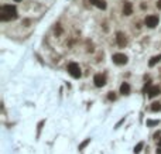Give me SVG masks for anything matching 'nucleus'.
I'll use <instances>...</instances> for the list:
<instances>
[{
    "label": "nucleus",
    "instance_id": "obj_1",
    "mask_svg": "<svg viewBox=\"0 0 161 154\" xmlns=\"http://www.w3.org/2000/svg\"><path fill=\"white\" fill-rule=\"evenodd\" d=\"M14 18H17V10L14 6H11V4L2 6V9H0V20L2 21H10Z\"/></svg>",
    "mask_w": 161,
    "mask_h": 154
},
{
    "label": "nucleus",
    "instance_id": "obj_2",
    "mask_svg": "<svg viewBox=\"0 0 161 154\" xmlns=\"http://www.w3.org/2000/svg\"><path fill=\"white\" fill-rule=\"evenodd\" d=\"M68 72L72 78H79L80 77V68L77 62H71L68 64Z\"/></svg>",
    "mask_w": 161,
    "mask_h": 154
},
{
    "label": "nucleus",
    "instance_id": "obj_3",
    "mask_svg": "<svg viewBox=\"0 0 161 154\" xmlns=\"http://www.w3.org/2000/svg\"><path fill=\"white\" fill-rule=\"evenodd\" d=\"M147 27H150V28H154V27H157L158 24V17L157 16H147L146 20H144Z\"/></svg>",
    "mask_w": 161,
    "mask_h": 154
},
{
    "label": "nucleus",
    "instance_id": "obj_4",
    "mask_svg": "<svg viewBox=\"0 0 161 154\" xmlns=\"http://www.w3.org/2000/svg\"><path fill=\"white\" fill-rule=\"evenodd\" d=\"M93 82H95V85L98 88H102V86L106 85V78H105V75H102V73H96L95 77H93Z\"/></svg>",
    "mask_w": 161,
    "mask_h": 154
},
{
    "label": "nucleus",
    "instance_id": "obj_5",
    "mask_svg": "<svg viewBox=\"0 0 161 154\" xmlns=\"http://www.w3.org/2000/svg\"><path fill=\"white\" fill-rule=\"evenodd\" d=\"M112 59H113V62L117 64V65H125V64H127V57H126L125 54H114Z\"/></svg>",
    "mask_w": 161,
    "mask_h": 154
},
{
    "label": "nucleus",
    "instance_id": "obj_6",
    "mask_svg": "<svg viewBox=\"0 0 161 154\" xmlns=\"http://www.w3.org/2000/svg\"><path fill=\"white\" fill-rule=\"evenodd\" d=\"M116 41H117V44H119V47H122V48L127 44V38H126V36L123 33H120V31L116 34Z\"/></svg>",
    "mask_w": 161,
    "mask_h": 154
},
{
    "label": "nucleus",
    "instance_id": "obj_7",
    "mask_svg": "<svg viewBox=\"0 0 161 154\" xmlns=\"http://www.w3.org/2000/svg\"><path fill=\"white\" fill-rule=\"evenodd\" d=\"M133 13V6L130 2H125V4H123V14L125 16H130Z\"/></svg>",
    "mask_w": 161,
    "mask_h": 154
},
{
    "label": "nucleus",
    "instance_id": "obj_8",
    "mask_svg": "<svg viewBox=\"0 0 161 154\" xmlns=\"http://www.w3.org/2000/svg\"><path fill=\"white\" fill-rule=\"evenodd\" d=\"M160 88L158 86H151L148 91H147V93H148V98H155L157 95H160Z\"/></svg>",
    "mask_w": 161,
    "mask_h": 154
},
{
    "label": "nucleus",
    "instance_id": "obj_9",
    "mask_svg": "<svg viewBox=\"0 0 161 154\" xmlns=\"http://www.w3.org/2000/svg\"><path fill=\"white\" fill-rule=\"evenodd\" d=\"M91 3L93 4V6H96L98 9H102V10L106 9V2H105V0H91Z\"/></svg>",
    "mask_w": 161,
    "mask_h": 154
},
{
    "label": "nucleus",
    "instance_id": "obj_10",
    "mask_svg": "<svg viewBox=\"0 0 161 154\" xmlns=\"http://www.w3.org/2000/svg\"><path fill=\"white\" fill-rule=\"evenodd\" d=\"M120 93L122 95H129V93H130V85H129L127 82H123V84L120 85Z\"/></svg>",
    "mask_w": 161,
    "mask_h": 154
},
{
    "label": "nucleus",
    "instance_id": "obj_11",
    "mask_svg": "<svg viewBox=\"0 0 161 154\" xmlns=\"http://www.w3.org/2000/svg\"><path fill=\"white\" fill-rule=\"evenodd\" d=\"M160 61H161V54H160V55H155V57H153V58L150 59V62H148V65H150V66H154L157 62H160Z\"/></svg>",
    "mask_w": 161,
    "mask_h": 154
},
{
    "label": "nucleus",
    "instance_id": "obj_12",
    "mask_svg": "<svg viewBox=\"0 0 161 154\" xmlns=\"http://www.w3.org/2000/svg\"><path fill=\"white\" fill-rule=\"evenodd\" d=\"M151 110H153V112H158V110H161V103L160 102H154L153 106H151Z\"/></svg>",
    "mask_w": 161,
    "mask_h": 154
},
{
    "label": "nucleus",
    "instance_id": "obj_13",
    "mask_svg": "<svg viewBox=\"0 0 161 154\" xmlns=\"http://www.w3.org/2000/svg\"><path fill=\"white\" fill-rule=\"evenodd\" d=\"M143 146H144V143L143 141H140V143H137V146L134 147V153L137 154V153H140L141 151V148H143Z\"/></svg>",
    "mask_w": 161,
    "mask_h": 154
},
{
    "label": "nucleus",
    "instance_id": "obj_14",
    "mask_svg": "<svg viewBox=\"0 0 161 154\" xmlns=\"http://www.w3.org/2000/svg\"><path fill=\"white\" fill-rule=\"evenodd\" d=\"M89 143H91V139H86V140H85V141H84V143H82V144H80V146H79V150H84V148H85V147H86V146H88Z\"/></svg>",
    "mask_w": 161,
    "mask_h": 154
},
{
    "label": "nucleus",
    "instance_id": "obj_15",
    "mask_svg": "<svg viewBox=\"0 0 161 154\" xmlns=\"http://www.w3.org/2000/svg\"><path fill=\"white\" fill-rule=\"evenodd\" d=\"M107 99H109V100H114V99H116V93H114V92H109Z\"/></svg>",
    "mask_w": 161,
    "mask_h": 154
},
{
    "label": "nucleus",
    "instance_id": "obj_16",
    "mask_svg": "<svg viewBox=\"0 0 161 154\" xmlns=\"http://www.w3.org/2000/svg\"><path fill=\"white\" fill-rule=\"evenodd\" d=\"M158 125V120H147V126H155Z\"/></svg>",
    "mask_w": 161,
    "mask_h": 154
},
{
    "label": "nucleus",
    "instance_id": "obj_17",
    "mask_svg": "<svg viewBox=\"0 0 161 154\" xmlns=\"http://www.w3.org/2000/svg\"><path fill=\"white\" fill-rule=\"evenodd\" d=\"M154 137H155V139H158V137H160V132L155 133V134H154Z\"/></svg>",
    "mask_w": 161,
    "mask_h": 154
},
{
    "label": "nucleus",
    "instance_id": "obj_18",
    "mask_svg": "<svg viewBox=\"0 0 161 154\" xmlns=\"http://www.w3.org/2000/svg\"><path fill=\"white\" fill-rule=\"evenodd\" d=\"M157 7H158V9H161V0H160V2H158V3H157Z\"/></svg>",
    "mask_w": 161,
    "mask_h": 154
},
{
    "label": "nucleus",
    "instance_id": "obj_19",
    "mask_svg": "<svg viewBox=\"0 0 161 154\" xmlns=\"http://www.w3.org/2000/svg\"><path fill=\"white\" fill-rule=\"evenodd\" d=\"M157 154H161V147H158L157 148Z\"/></svg>",
    "mask_w": 161,
    "mask_h": 154
},
{
    "label": "nucleus",
    "instance_id": "obj_20",
    "mask_svg": "<svg viewBox=\"0 0 161 154\" xmlns=\"http://www.w3.org/2000/svg\"><path fill=\"white\" fill-rule=\"evenodd\" d=\"M158 147H161V139H160V143H158Z\"/></svg>",
    "mask_w": 161,
    "mask_h": 154
},
{
    "label": "nucleus",
    "instance_id": "obj_21",
    "mask_svg": "<svg viewBox=\"0 0 161 154\" xmlns=\"http://www.w3.org/2000/svg\"><path fill=\"white\" fill-rule=\"evenodd\" d=\"M14 2H20V0H14Z\"/></svg>",
    "mask_w": 161,
    "mask_h": 154
}]
</instances>
